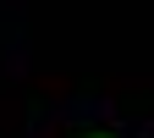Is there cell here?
<instances>
[{
    "instance_id": "obj_1",
    "label": "cell",
    "mask_w": 154,
    "mask_h": 138,
    "mask_svg": "<svg viewBox=\"0 0 154 138\" xmlns=\"http://www.w3.org/2000/svg\"><path fill=\"white\" fill-rule=\"evenodd\" d=\"M94 138H105V133H94Z\"/></svg>"
}]
</instances>
